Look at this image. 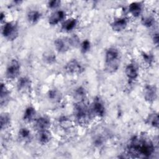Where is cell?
I'll list each match as a JSON object with an SVG mask.
<instances>
[{
  "label": "cell",
  "mask_w": 159,
  "mask_h": 159,
  "mask_svg": "<svg viewBox=\"0 0 159 159\" xmlns=\"http://www.w3.org/2000/svg\"><path fill=\"white\" fill-rule=\"evenodd\" d=\"M153 143L142 137H134L131 139L128 147V152L132 157L148 158L154 152Z\"/></svg>",
  "instance_id": "6da1fadb"
},
{
  "label": "cell",
  "mask_w": 159,
  "mask_h": 159,
  "mask_svg": "<svg viewBox=\"0 0 159 159\" xmlns=\"http://www.w3.org/2000/svg\"><path fill=\"white\" fill-rule=\"evenodd\" d=\"M105 60L106 70L109 73L116 71L120 65L118 50L114 47L109 48L106 52Z\"/></svg>",
  "instance_id": "7a4b0ae2"
},
{
  "label": "cell",
  "mask_w": 159,
  "mask_h": 159,
  "mask_svg": "<svg viewBox=\"0 0 159 159\" xmlns=\"http://www.w3.org/2000/svg\"><path fill=\"white\" fill-rule=\"evenodd\" d=\"M75 113L76 119L80 124H88L90 120V113L86 105L82 102H78L75 106Z\"/></svg>",
  "instance_id": "3957f363"
},
{
  "label": "cell",
  "mask_w": 159,
  "mask_h": 159,
  "mask_svg": "<svg viewBox=\"0 0 159 159\" xmlns=\"http://www.w3.org/2000/svg\"><path fill=\"white\" fill-rule=\"evenodd\" d=\"M2 34L9 40H15L18 35V28L16 24L12 22L6 23L3 26Z\"/></svg>",
  "instance_id": "277c9868"
},
{
  "label": "cell",
  "mask_w": 159,
  "mask_h": 159,
  "mask_svg": "<svg viewBox=\"0 0 159 159\" xmlns=\"http://www.w3.org/2000/svg\"><path fill=\"white\" fill-rule=\"evenodd\" d=\"M20 64L19 61L16 60H12L6 68V76L9 80H14L16 78L20 73Z\"/></svg>",
  "instance_id": "5b68a950"
},
{
  "label": "cell",
  "mask_w": 159,
  "mask_h": 159,
  "mask_svg": "<svg viewBox=\"0 0 159 159\" xmlns=\"http://www.w3.org/2000/svg\"><path fill=\"white\" fill-rule=\"evenodd\" d=\"M65 68L68 73L71 74H80L84 71L83 66L76 59H72L69 61Z\"/></svg>",
  "instance_id": "8992f818"
},
{
  "label": "cell",
  "mask_w": 159,
  "mask_h": 159,
  "mask_svg": "<svg viewBox=\"0 0 159 159\" xmlns=\"http://www.w3.org/2000/svg\"><path fill=\"white\" fill-rule=\"evenodd\" d=\"M54 45L56 50L60 53H64L69 50L71 43L69 38H58L54 42Z\"/></svg>",
  "instance_id": "52a82bcc"
},
{
  "label": "cell",
  "mask_w": 159,
  "mask_h": 159,
  "mask_svg": "<svg viewBox=\"0 0 159 159\" xmlns=\"http://www.w3.org/2000/svg\"><path fill=\"white\" fill-rule=\"evenodd\" d=\"M145 99L148 102H153L157 97V89L155 85H147L143 91Z\"/></svg>",
  "instance_id": "ba28073f"
},
{
  "label": "cell",
  "mask_w": 159,
  "mask_h": 159,
  "mask_svg": "<svg viewBox=\"0 0 159 159\" xmlns=\"http://www.w3.org/2000/svg\"><path fill=\"white\" fill-rule=\"evenodd\" d=\"M17 89L20 93H27L31 89V81L27 77H21L17 83Z\"/></svg>",
  "instance_id": "9c48e42d"
},
{
  "label": "cell",
  "mask_w": 159,
  "mask_h": 159,
  "mask_svg": "<svg viewBox=\"0 0 159 159\" xmlns=\"http://www.w3.org/2000/svg\"><path fill=\"white\" fill-rule=\"evenodd\" d=\"M92 109L94 114L98 117H103L105 114V107L99 98H96L94 100Z\"/></svg>",
  "instance_id": "30bf717a"
},
{
  "label": "cell",
  "mask_w": 159,
  "mask_h": 159,
  "mask_svg": "<svg viewBox=\"0 0 159 159\" xmlns=\"http://www.w3.org/2000/svg\"><path fill=\"white\" fill-rule=\"evenodd\" d=\"M50 125V120L48 117L45 116L40 117V118L37 119L35 124V127L39 130L48 129Z\"/></svg>",
  "instance_id": "8fae6325"
},
{
  "label": "cell",
  "mask_w": 159,
  "mask_h": 159,
  "mask_svg": "<svg viewBox=\"0 0 159 159\" xmlns=\"http://www.w3.org/2000/svg\"><path fill=\"white\" fill-rule=\"evenodd\" d=\"M51 133L47 129L39 130V132L37 135V140L40 143L43 145L48 143L51 140Z\"/></svg>",
  "instance_id": "7c38bea8"
},
{
  "label": "cell",
  "mask_w": 159,
  "mask_h": 159,
  "mask_svg": "<svg viewBox=\"0 0 159 159\" xmlns=\"http://www.w3.org/2000/svg\"><path fill=\"white\" fill-rule=\"evenodd\" d=\"M65 16V14L62 11H57L54 12L48 18V23L54 25L62 20Z\"/></svg>",
  "instance_id": "4fadbf2b"
},
{
  "label": "cell",
  "mask_w": 159,
  "mask_h": 159,
  "mask_svg": "<svg viewBox=\"0 0 159 159\" xmlns=\"http://www.w3.org/2000/svg\"><path fill=\"white\" fill-rule=\"evenodd\" d=\"M127 24V20L125 18H120L114 20L111 24V27L113 30L116 32H120L125 29Z\"/></svg>",
  "instance_id": "5bb4252c"
},
{
  "label": "cell",
  "mask_w": 159,
  "mask_h": 159,
  "mask_svg": "<svg viewBox=\"0 0 159 159\" xmlns=\"http://www.w3.org/2000/svg\"><path fill=\"white\" fill-rule=\"evenodd\" d=\"M9 91L7 89V88L3 83H1L0 92V104L1 106L6 105L8 102L9 99Z\"/></svg>",
  "instance_id": "9a60e30c"
},
{
  "label": "cell",
  "mask_w": 159,
  "mask_h": 159,
  "mask_svg": "<svg viewBox=\"0 0 159 159\" xmlns=\"http://www.w3.org/2000/svg\"><path fill=\"white\" fill-rule=\"evenodd\" d=\"M125 72L126 76L130 80H135L138 76L137 69L135 67V66L132 63L129 64L126 66Z\"/></svg>",
  "instance_id": "2e32d148"
},
{
  "label": "cell",
  "mask_w": 159,
  "mask_h": 159,
  "mask_svg": "<svg viewBox=\"0 0 159 159\" xmlns=\"http://www.w3.org/2000/svg\"><path fill=\"white\" fill-rule=\"evenodd\" d=\"M129 10L134 17H137L141 14L142 5L139 2H132L129 5Z\"/></svg>",
  "instance_id": "e0dca14e"
},
{
  "label": "cell",
  "mask_w": 159,
  "mask_h": 159,
  "mask_svg": "<svg viewBox=\"0 0 159 159\" xmlns=\"http://www.w3.org/2000/svg\"><path fill=\"white\" fill-rule=\"evenodd\" d=\"M36 114V111L35 109L32 107L29 106L25 109L24 111L23 119L26 122H31L35 117Z\"/></svg>",
  "instance_id": "ac0fdd59"
},
{
  "label": "cell",
  "mask_w": 159,
  "mask_h": 159,
  "mask_svg": "<svg viewBox=\"0 0 159 159\" xmlns=\"http://www.w3.org/2000/svg\"><path fill=\"white\" fill-rule=\"evenodd\" d=\"M76 23H77L76 19H73V18L65 20L62 24V27H61L62 29L66 32L71 31L76 27Z\"/></svg>",
  "instance_id": "d6986e66"
},
{
  "label": "cell",
  "mask_w": 159,
  "mask_h": 159,
  "mask_svg": "<svg viewBox=\"0 0 159 159\" xmlns=\"http://www.w3.org/2000/svg\"><path fill=\"white\" fill-rule=\"evenodd\" d=\"M41 17V14L38 11L32 10L28 12L27 14V19L32 24H35L37 22Z\"/></svg>",
  "instance_id": "ffe728a7"
},
{
  "label": "cell",
  "mask_w": 159,
  "mask_h": 159,
  "mask_svg": "<svg viewBox=\"0 0 159 159\" xmlns=\"http://www.w3.org/2000/svg\"><path fill=\"white\" fill-rule=\"evenodd\" d=\"M11 124V117L7 113H2L0 117L1 129L4 130L7 128Z\"/></svg>",
  "instance_id": "44dd1931"
},
{
  "label": "cell",
  "mask_w": 159,
  "mask_h": 159,
  "mask_svg": "<svg viewBox=\"0 0 159 159\" xmlns=\"http://www.w3.org/2000/svg\"><path fill=\"white\" fill-rule=\"evenodd\" d=\"M146 122L148 125H150L153 127L158 128V114L157 113L150 114L147 118Z\"/></svg>",
  "instance_id": "7402d4cb"
},
{
  "label": "cell",
  "mask_w": 159,
  "mask_h": 159,
  "mask_svg": "<svg viewBox=\"0 0 159 159\" xmlns=\"http://www.w3.org/2000/svg\"><path fill=\"white\" fill-rule=\"evenodd\" d=\"M43 60L47 63L52 64L55 61L56 57H55V55L52 52L47 51L43 53Z\"/></svg>",
  "instance_id": "603a6c76"
},
{
  "label": "cell",
  "mask_w": 159,
  "mask_h": 159,
  "mask_svg": "<svg viewBox=\"0 0 159 159\" xmlns=\"http://www.w3.org/2000/svg\"><path fill=\"white\" fill-rule=\"evenodd\" d=\"M86 96V92L83 88L82 87H78L76 89L74 93L75 98L78 101V102H82L84 98Z\"/></svg>",
  "instance_id": "cb8c5ba5"
},
{
  "label": "cell",
  "mask_w": 159,
  "mask_h": 159,
  "mask_svg": "<svg viewBox=\"0 0 159 159\" xmlns=\"http://www.w3.org/2000/svg\"><path fill=\"white\" fill-rule=\"evenodd\" d=\"M19 135L20 137V138L22 140H27L30 139V131L26 129V128H21L20 130H19Z\"/></svg>",
  "instance_id": "d4e9b609"
},
{
  "label": "cell",
  "mask_w": 159,
  "mask_h": 159,
  "mask_svg": "<svg viewBox=\"0 0 159 159\" xmlns=\"http://www.w3.org/2000/svg\"><path fill=\"white\" fill-rule=\"evenodd\" d=\"M142 23L144 26L150 27L153 25V24L155 23V20L152 17H145L142 18Z\"/></svg>",
  "instance_id": "484cf974"
},
{
  "label": "cell",
  "mask_w": 159,
  "mask_h": 159,
  "mask_svg": "<svg viewBox=\"0 0 159 159\" xmlns=\"http://www.w3.org/2000/svg\"><path fill=\"white\" fill-rule=\"evenodd\" d=\"M90 47H91V43H90V42L88 40H84L81 44V52L83 53H85L87 52H88L90 49Z\"/></svg>",
  "instance_id": "4316f807"
},
{
  "label": "cell",
  "mask_w": 159,
  "mask_h": 159,
  "mask_svg": "<svg viewBox=\"0 0 159 159\" xmlns=\"http://www.w3.org/2000/svg\"><path fill=\"white\" fill-rule=\"evenodd\" d=\"M61 1L58 0H53L48 2V7L50 9H56L60 5Z\"/></svg>",
  "instance_id": "83f0119b"
},
{
  "label": "cell",
  "mask_w": 159,
  "mask_h": 159,
  "mask_svg": "<svg viewBox=\"0 0 159 159\" xmlns=\"http://www.w3.org/2000/svg\"><path fill=\"white\" fill-rule=\"evenodd\" d=\"M142 57H143V60L148 64L150 65L153 61V57L151 54L143 53H142Z\"/></svg>",
  "instance_id": "f1b7e54d"
},
{
  "label": "cell",
  "mask_w": 159,
  "mask_h": 159,
  "mask_svg": "<svg viewBox=\"0 0 159 159\" xmlns=\"http://www.w3.org/2000/svg\"><path fill=\"white\" fill-rule=\"evenodd\" d=\"M48 97L51 99H57L59 98V93L56 90H51L48 93Z\"/></svg>",
  "instance_id": "f546056e"
},
{
  "label": "cell",
  "mask_w": 159,
  "mask_h": 159,
  "mask_svg": "<svg viewBox=\"0 0 159 159\" xmlns=\"http://www.w3.org/2000/svg\"><path fill=\"white\" fill-rule=\"evenodd\" d=\"M153 41L155 44L158 45V33H156L154 34V35L153 37Z\"/></svg>",
  "instance_id": "4dcf8cb0"
},
{
  "label": "cell",
  "mask_w": 159,
  "mask_h": 159,
  "mask_svg": "<svg viewBox=\"0 0 159 159\" xmlns=\"http://www.w3.org/2000/svg\"><path fill=\"white\" fill-rule=\"evenodd\" d=\"M4 19H5V15L4 14V13L3 12H1V22H2V21H3V20H4Z\"/></svg>",
  "instance_id": "1f68e13d"
}]
</instances>
